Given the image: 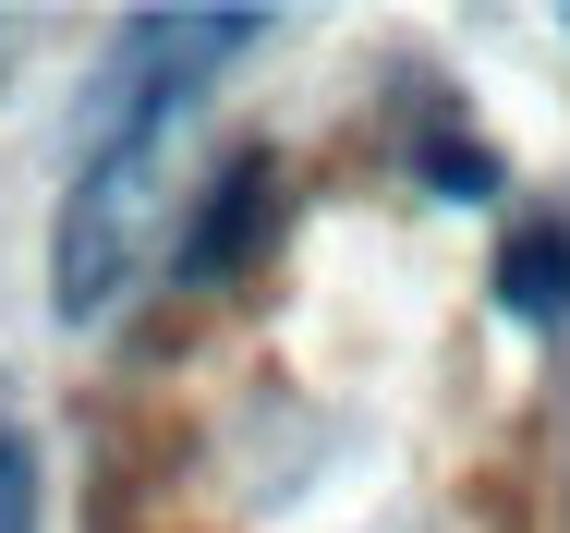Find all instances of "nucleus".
Instances as JSON below:
<instances>
[{"label": "nucleus", "instance_id": "1", "mask_svg": "<svg viewBox=\"0 0 570 533\" xmlns=\"http://www.w3.org/2000/svg\"><path fill=\"white\" fill-rule=\"evenodd\" d=\"M243 37H267V12H134L121 24V73H110V121L86 134L73 207H61V316H110L134 279V230L158 195V134L183 121V98L219 73Z\"/></svg>", "mask_w": 570, "mask_h": 533}, {"label": "nucleus", "instance_id": "2", "mask_svg": "<svg viewBox=\"0 0 570 533\" xmlns=\"http://www.w3.org/2000/svg\"><path fill=\"white\" fill-rule=\"evenodd\" d=\"M498 304H510V316H534V327L570 316V230H559V218H534V230L498 255Z\"/></svg>", "mask_w": 570, "mask_h": 533}, {"label": "nucleus", "instance_id": "3", "mask_svg": "<svg viewBox=\"0 0 570 533\" xmlns=\"http://www.w3.org/2000/svg\"><path fill=\"white\" fill-rule=\"evenodd\" d=\"M255 195H267V170H230V182H219V207L195 218V255H183L195 279H219V267H243V255H255V243H243V230H255Z\"/></svg>", "mask_w": 570, "mask_h": 533}, {"label": "nucleus", "instance_id": "4", "mask_svg": "<svg viewBox=\"0 0 570 533\" xmlns=\"http://www.w3.org/2000/svg\"><path fill=\"white\" fill-rule=\"evenodd\" d=\"M0 533H37V461L12 425H0Z\"/></svg>", "mask_w": 570, "mask_h": 533}]
</instances>
